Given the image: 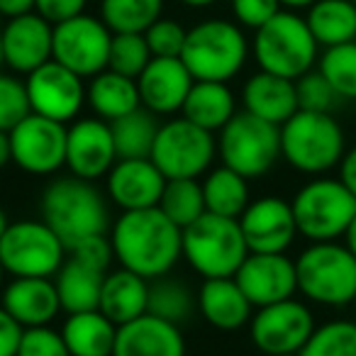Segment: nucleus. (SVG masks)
<instances>
[{"instance_id":"nucleus-5","label":"nucleus","mask_w":356,"mask_h":356,"mask_svg":"<svg viewBox=\"0 0 356 356\" xmlns=\"http://www.w3.org/2000/svg\"><path fill=\"white\" fill-rule=\"evenodd\" d=\"M317 40L312 37L305 17L296 10H281L276 17L254 32L252 54L259 69L283 79L298 81L312 71L317 61Z\"/></svg>"},{"instance_id":"nucleus-3","label":"nucleus","mask_w":356,"mask_h":356,"mask_svg":"<svg viewBox=\"0 0 356 356\" xmlns=\"http://www.w3.org/2000/svg\"><path fill=\"white\" fill-rule=\"evenodd\" d=\"M181 59L195 81L227 83L247 64L249 40L237 22L213 17L191 27Z\"/></svg>"},{"instance_id":"nucleus-34","label":"nucleus","mask_w":356,"mask_h":356,"mask_svg":"<svg viewBox=\"0 0 356 356\" xmlns=\"http://www.w3.org/2000/svg\"><path fill=\"white\" fill-rule=\"evenodd\" d=\"M195 310H198V296H193L181 278H171L166 273V276L154 278V283H149V315L161 317V320L181 327L193 317Z\"/></svg>"},{"instance_id":"nucleus-44","label":"nucleus","mask_w":356,"mask_h":356,"mask_svg":"<svg viewBox=\"0 0 356 356\" xmlns=\"http://www.w3.org/2000/svg\"><path fill=\"white\" fill-rule=\"evenodd\" d=\"M281 3L278 0H232V15L239 27L257 32L259 27L266 25L271 17L281 13Z\"/></svg>"},{"instance_id":"nucleus-41","label":"nucleus","mask_w":356,"mask_h":356,"mask_svg":"<svg viewBox=\"0 0 356 356\" xmlns=\"http://www.w3.org/2000/svg\"><path fill=\"white\" fill-rule=\"evenodd\" d=\"M296 93H298V108L312 110V113H332V108L339 100L337 90L320 74V69L302 74L296 81Z\"/></svg>"},{"instance_id":"nucleus-15","label":"nucleus","mask_w":356,"mask_h":356,"mask_svg":"<svg viewBox=\"0 0 356 356\" xmlns=\"http://www.w3.org/2000/svg\"><path fill=\"white\" fill-rule=\"evenodd\" d=\"M25 86L32 113L44 115L56 122H71L86 103L83 79L54 59L27 74Z\"/></svg>"},{"instance_id":"nucleus-22","label":"nucleus","mask_w":356,"mask_h":356,"mask_svg":"<svg viewBox=\"0 0 356 356\" xmlns=\"http://www.w3.org/2000/svg\"><path fill=\"white\" fill-rule=\"evenodd\" d=\"M113 356H186V339L178 325L147 312L118 327Z\"/></svg>"},{"instance_id":"nucleus-45","label":"nucleus","mask_w":356,"mask_h":356,"mask_svg":"<svg viewBox=\"0 0 356 356\" xmlns=\"http://www.w3.org/2000/svg\"><path fill=\"white\" fill-rule=\"evenodd\" d=\"M69 254L81 259V261L90 264V266L103 268V271H108L110 261H113V257H115L113 242H110L108 234H95V237L81 239L79 244H74V247L69 249Z\"/></svg>"},{"instance_id":"nucleus-7","label":"nucleus","mask_w":356,"mask_h":356,"mask_svg":"<svg viewBox=\"0 0 356 356\" xmlns=\"http://www.w3.org/2000/svg\"><path fill=\"white\" fill-rule=\"evenodd\" d=\"M184 257L203 278H234L249 257L239 220L205 213L184 227Z\"/></svg>"},{"instance_id":"nucleus-49","label":"nucleus","mask_w":356,"mask_h":356,"mask_svg":"<svg viewBox=\"0 0 356 356\" xmlns=\"http://www.w3.org/2000/svg\"><path fill=\"white\" fill-rule=\"evenodd\" d=\"M27 13H35V0H0V17L10 20Z\"/></svg>"},{"instance_id":"nucleus-30","label":"nucleus","mask_w":356,"mask_h":356,"mask_svg":"<svg viewBox=\"0 0 356 356\" xmlns=\"http://www.w3.org/2000/svg\"><path fill=\"white\" fill-rule=\"evenodd\" d=\"M71 356H113L118 325L108 320L100 310L74 312L61 327Z\"/></svg>"},{"instance_id":"nucleus-12","label":"nucleus","mask_w":356,"mask_h":356,"mask_svg":"<svg viewBox=\"0 0 356 356\" xmlns=\"http://www.w3.org/2000/svg\"><path fill=\"white\" fill-rule=\"evenodd\" d=\"M113 30L100 17L88 13L54 25V61L79 74L93 79L108 69Z\"/></svg>"},{"instance_id":"nucleus-51","label":"nucleus","mask_w":356,"mask_h":356,"mask_svg":"<svg viewBox=\"0 0 356 356\" xmlns=\"http://www.w3.org/2000/svg\"><path fill=\"white\" fill-rule=\"evenodd\" d=\"M344 247L356 257V215H354V220H351L349 227H346V232H344Z\"/></svg>"},{"instance_id":"nucleus-57","label":"nucleus","mask_w":356,"mask_h":356,"mask_svg":"<svg viewBox=\"0 0 356 356\" xmlns=\"http://www.w3.org/2000/svg\"><path fill=\"white\" fill-rule=\"evenodd\" d=\"M276 356H300V354H276Z\"/></svg>"},{"instance_id":"nucleus-39","label":"nucleus","mask_w":356,"mask_h":356,"mask_svg":"<svg viewBox=\"0 0 356 356\" xmlns=\"http://www.w3.org/2000/svg\"><path fill=\"white\" fill-rule=\"evenodd\" d=\"M152 59V49H149L142 32H115L113 35L108 69L129 76V79H137Z\"/></svg>"},{"instance_id":"nucleus-11","label":"nucleus","mask_w":356,"mask_h":356,"mask_svg":"<svg viewBox=\"0 0 356 356\" xmlns=\"http://www.w3.org/2000/svg\"><path fill=\"white\" fill-rule=\"evenodd\" d=\"M218 156V139L213 132L198 127L191 120L173 118L159 127L152 149V161L171 178H198Z\"/></svg>"},{"instance_id":"nucleus-10","label":"nucleus","mask_w":356,"mask_h":356,"mask_svg":"<svg viewBox=\"0 0 356 356\" xmlns=\"http://www.w3.org/2000/svg\"><path fill=\"white\" fill-rule=\"evenodd\" d=\"M66 244L42 220L10 222L0 237V261L15 278H51L66 261Z\"/></svg>"},{"instance_id":"nucleus-46","label":"nucleus","mask_w":356,"mask_h":356,"mask_svg":"<svg viewBox=\"0 0 356 356\" xmlns=\"http://www.w3.org/2000/svg\"><path fill=\"white\" fill-rule=\"evenodd\" d=\"M86 3L88 0H35V13H40L51 25H59L86 13Z\"/></svg>"},{"instance_id":"nucleus-25","label":"nucleus","mask_w":356,"mask_h":356,"mask_svg":"<svg viewBox=\"0 0 356 356\" xmlns=\"http://www.w3.org/2000/svg\"><path fill=\"white\" fill-rule=\"evenodd\" d=\"M254 305L234 278H205L198 291V312L208 325L222 332H234L249 325Z\"/></svg>"},{"instance_id":"nucleus-37","label":"nucleus","mask_w":356,"mask_h":356,"mask_svg":"<svg viewBox=\"0 0 356 356\" xmlns=\"http://www.w3.org/2000/svg\"><path fill=\"white\" fill-rule=\"evenodd\" d=\"M320 74L330 81L339 98L356 100V40L346 44L327 47L320 56Z\"/></svg>"},{"instance_id":"nucleus-38","label":"nucleus","mask_w":356,"mask_h":356,"mask_svg":"<svg viewBox=\"0 0 356 356\" xmlns=\"http://www.w3.org/2000/svg\"><path fill=\"white\" fill-rule=\"evenodd\" d=\"M300 356H356V322L332 320L315 327Z\"/></svg>"},{"instance_id":"nucleus-54","label":"nucleus","mask_w":356,"mask_h":356,"mask_svg":"<svg viewBox=\"0 0 356 356\" xmlns=\"http://www.w3.org/2000/svg\"><path fill=\"white\" fill-rule=\"evenodd\" d=\"M8 215H6V210L0 208V237H3V234H6V229H8Z\"/></svg>"},{"instance_id":"nucleus-13","label":"nucleus","mask_w":356,"mask_h":356,"mask_svg":"<svg viewBox=\"0 0 356 356\" xmlns=\"http://www.w3.org/2000/svg\"><path fill=\"white\" fill-rule=\"evenodd\" d=\"M315 327L310 307L296 298H288L273 305L257 307L249 320V334L264 356L300 354Z\"/></svg>"},{"instance_id":"nucleus-50","label":"nucleus","mask_w":356,"mask_h":356,"mask_svg":"<svg viewBox=\"0 0 356 356\" xmlns=\"http://www.w3.org/2000/svg\"><path fill=\"white\" fill-rule=\"evenodd\" d=\"M13 161V149H10V132L0 129V168H6Z\"/></svg>"},{"instance_id":"nucleus-42","label":"nucleus","mask_w":356,"mask_h":356,"mask_svg":"<svg viewBox=\"0 0 356 356\" xmlns=\"http://www.w3.org/2000/svg\"><path fill=\"white\" fill-rule=\"evenodd\" d=\"M186 30L181 22L171 20V17H159L147 32H144V40H147L152 56H181L186 44Z\"/></svg>"},{"instance_id":"nucleus-1","label":"nucleus","mask_w":356,"mask_h":356,"mask_svg":"<svg viewBox=\"0 0 356 356\" xmlns=\"http://www.w3.org/2000/svg\"><path fill=\"white\" fill-rule=\"evenodd\" d=\"M115 259L147 281L161 278L184 257V229L159 208L122 210L110 229Z\"/></svg>"},{"instance_id":"nucleus-27","label":"nucleus","mask_w":356,"mask_h":356,"mask_svg":"<svg viewBox=\"0 0 356 356\" xmlns=\"http://www.w3.org/2000/svg\"><path fill=\"white\" fill-rule=\"evenodd\" d=\"M105 273L108 271L90 266V264L81 261V259L69 254L66 261L61 264V268L56 271V281H54L56 293H59V300H61V310H66L69 315L86 312V310H98Z\"/></svg>"},{"instance_id":"nucleus-17","label":"nucleus","mask_w":356,"mask_h":356,"mask_svg":"<svg viewBox=\"0 0 356 356\" xmlns=\"http://www.w3.org/2000/svg\"><path fill=\"white\" fill-rule=\"evenodd\" d=\"M118 161V149L110 122L100 118H83L74 122L66 134V168L71 176L98 181L108 176Z\"/></svg>"},{"instance_id":"nucleus-56","label":"nucleus","mask_w":356,"mask_h":356,"mask_svg":"<svg viewBox=\"0 0 356 356\" xmlns=\"http://www.w3.org/2000/svg\"><path fill=\"white\" fill-rule=\"evenodd\" d=\"M6 266H3V261H0V288H3V281H6Z\"/></svg>"},{"instance_id":"nucleus-19","label":"nucleus","mask_w":356,"mask_h":356,"mask_svg":"<svg viewBox=\"0 0 356 356\" xmlns=\"http://www.w3.org/2000/svg\"><path fill=\"white\" fill-rule=\"evenodd\" d=\"M234 281L254 307L288 300L298 291L296 261L286 254H252L244 259Z\"/></svg>"},{"instance_id":"nucleus-18","label":"nucleus","mask_w":356,"mask_h":356,"mask_svg":"<svg viewBox=\"0 0 356 356\" xmlns=\"http://www.w3.org/2000/svg\"><path fill=\"white\" fill-rule=\"evenodd\" d=\"M54 59V25L40 15L27 13L3 22V64L13 74H32Z\"/></svg>"},{"instance_id":"nucleus-59","label":"nucleus","mask_w":356,"mask_h":356,"mask_svg":"<svg viewBox=\"0 0 356 356\" xmlns=\"http://www.w3.org/2000/svg\"><path fill=\"white\" fill-rule=\"evenodd\" d=\"M351 3H354V6H356V0H351Z\"/></svg>"},{"instance_id":"nucleus-28","label":"nucleus","mask_w":356,"mask_h":356,"mask_svg":"<svg viewBox=\"0 0 356 356\" xmlns=\"http://www.w3.org/2000/svg\"><path fill=\"white\" fill-rule=\"evenodd\" d=\"M181 115L208 132H220L237 115V98L232 88L220 81H195Z\"/></svg>"},{"instance_id":"nucleus-32","label":"nucleus","mask_w":356,"mask_h":356,"mask_svg":"<svg viewBox=\"0 0 356 356\" xmlns=\"http://www.w3.org/2000/svg\"><path fill=\"white\" fill-rule=\"evenodd\" d=\"M249 178L242 173L232 171L227 166L213 168L203 181V195H205V210L222 218H234L247 210L249 200Z\"/></svg>"},{"instance_id":"nucleus-23","label":"nucleus","mask_w":356,"mask_h":356,"mask_svg":"<svg viewBox=\"0 0 356 356\" xmlns=\"http://www.w3.org/2000/svg\"><path fill=\"white\" fill-rule=\"evenodd\" d=\"M8 315L22 327L49 325L61 310L56 283L51 278H15L3 291V302Z\"/></svg>"},{"instance_id":"nucleus-53","label":"nucleus","mask_w":356,"mask_h":356,"mask_svg":"<svg viewBox=\"0 0 356 356\" xmlns=\"http://www.w3.org/2000/svg\"><path fill=\"white\" fill-rule=\"evenodd\" d=\"M178 3H184V6H188V8H198V10H203V8L215 6V3H220V0H178Z\"/></svg>"},{"instance_id":"nucleus-16","label":"nucleus","mask_w":356,"mask_h":356,"mask_svg":"<svg viewBox=\"0 0 356 356\" xmlns=\"http://www.w3.org/2000/svg\"><path fill=\"white\" fill-rule=\"evenodd\" d=\"M239 227L252 254H286L298 237L293 205L278 195L249 203L239 215Z\"/></svg>"},{"instance_id":"nucleus-14","label":"nucleus","mask_w":356,"mask_h":356,"mask_svg":"<svg viewBox=\"0 0 356 356\" xmlns=\"http://www.w3.org/2000/svg\"><path fill=\"white\" fill-rule=\"evenodd\" d=\"M66 134L64 122L30 113L10 129L13 161L32 176H51L66 166Z\"/></svg>"},{"instance_id":"nucleus-40","label":"nucleus","mask_w":356,"mask_h":356,"mask_svg":"<svg viewBox=\"0 0 356 356\" xmlns=\"http://www.w3.org/2000/svg\"><path fill=\"white\" fill-rule=\"evenodd\" d=\"M30 113H32V105H30L25 81L0 71V129L10 132Z\"/></svg>"},{"instance_id":"nucleus-2","label":"nucleus","mask_w":356,"mask_h":356,"mask_svg":"<svg viewBox=\"0 0 356 356\" xmlns=\"http://www.w3.org/2000/svg\"><path fill=\"white\" fill-rule=\"evenodd\" d=\"M42 220L59 234L66 249H71L81 239L108 232V200L93 181L66 176L49 184L42 193Z\"/></svg>"},{"instance_id":"nucleus-35","label":"nucleus","mask_w":356,"mask_h":356,"mask_svg":"<svg viewBox=\"0 0 356 356\" xmlns=\"http://www.w3.org/2000/svg\"><path fill=\"white\" fill-rule=\"evenodd\" d=\"M156 208L181 229L188 227L208 213L205 210L203 184H198V178H171L163 186L161 200H159Z\"/></svg>"},{"instance_id":"nucleus-48","label":"nucleus","mask_w":356,"mask_h":356,"mask_svg":"<svg viewBox=\"0 0 356 356\" xmlns=\"http://www.w3.org/2000/svg\"><path fill=\"white\" fill-rule=\"evenodd\" d=\"M339 181L356 195V147H351L349 152L344 154L339 163Z\"/></svg>"},{"instance_id":"nucleus-55","label":"nucleus","mask_w":356,"mask_h":356,"mask_svg":"<svg viewBox=\"0 0 356 356\" xmlns=\"http://www.w3.org/2000/svg\"><path fill=\"white\" fill-rule=\"evenodd\" d=\"M0 66H6L3 64V17H0Z\"/></svg>"},{"instance_id":"nucleus-52","label":"nucleus","mask_w":356,"mask_h":356,"mask_svg":"<svg viewBox=\"0 0 356 356\" xmlns=\"http://www.w3.org/2000/svg\"><path fill=\"white\" fill-rule=\"evenodd\" d=\"M278 3H281L283 10H307L317 0H278Z\"/></svg>"},{"instance_id":"nucleus-4","label":"nucleus","mask_w":356,"mask_h":356,"mask_svg":"<svg viewBox=\"0 0 356 356\" xmlns=\"http://www.w3.org/2000/svg\"><path fill=\"white\" fill-rule=\"evenodd\" d=\"M346 154L344 132L332 113L298 110L281 124V156L296 171L322 176L339 166Z\"/></svg>"},{"instance_id":"nucleus-43","label":"nucleus","mask_w":356,"mask_h":356,"mask_svg":"<svg viewBox=\"0 0 356 356\" xmlns=\"http://www.w3.org/2000/svg\"><path fill=\"white\" fill-rule=\"evenodd\" d=\"M17 356H71L61 332L51 330L49 325L27 327L22 332Z\"/></svg>"},{"instance_id":"nucleus-36","label":"nucleus","mask_w":356,"mask_h":356,"mask_svg":"<svg viewBox=\"0 0 356 356\" xmlns=\"http://www.w3.org/2000/svg\"><path fill=\"white\" fill-rule=\"evenodd\" d=\"M163 0H100V20L115 32H147L161 17Z\"/></svg>"},{"instance_id":"nucleus-26","label":"nucleus","mask_w":356,"mask_h":356,"mask_svg":"<svg viewBox=\"0 0 356 356\" xmlns=\"http://www.w3.org/2000/svg\"><path fill=\"white\" fill-rule=\"evenodd\" d=\"M149 305V281L129 268L120 266L118 271H108L100 291L98 310L113 325L122 327L137 317L147 315Z\"/></svg>"},{"instance_id":"nucleus-8","label":"nucleus","mask_w":356,"mask_h":356,"mask_svg":"<svg viewBox=\"0 0 356 356\" xmlns=\"http://www.w3.org/2000/svg\"><path fill=\"white\" fill-rule=\"evenodd\" d=\"M218 156L244 178L266 176L281 159V127L242 110L220 129Z\"/></svg>"},{"instance_id":"nucleus-20","label":"nucleus","mask_w":356,"mask_h":356,"mask_svg":"<svg viewBox=\"0 0 356 356\" xmlns=\"http://www.w3.org/2000/svg\"><path fill=\"white\" fill-rule=\"evenodd\" d=\"M195 79L181 56H154L147 69L137 76L142 108L154 115L181 113Z\"/></svg>"},{"instance_id":"nucleus-21","label":"nucleus","mask_w":356,"mask_h":356,"mask_svg":"<svg viewBox=\"0 0 356 356\" xmlns=\"http://www.w3.org/2000/svg\"><path fill=\"white\" fill-rule=\"evenodd\" d=\"M166 181L152 159H118L108 173V195L120 210L156 208Z\"/></svg>"},{"instance_id":"nucleus-31","label":"nucleus","mask_w":356,"mask_h":356,"mask_svg":"<svg viewBox=\"0 0 356 356\" xmlns=\"http://www.w3.org/2000/svg\"><path fill=\"white\" fill-rule=\"evenodd\" d=\"M305 22L325 49L356 40V6L351 0H317L307 8Z\"/></svg>"},{"instance_id":"nucleus-33","label":"nucleus","mask_w":356,"mask_h":356,"mask_svg":"<svg viewBox=\"0 0 356 356\" xmlns=\"http://www.w3.org/2000/svg\"><path fill=\"white\" fill-rule=\"evenodd\" d=\"M110 127H113L118 159H152L154 142L161 127L152 110L137 108L124 118L110 122Z\"/></svg>"},{"instance_id":"nucleus-47","label":"nucleus","mask_w":356,"mask_h":356,"mask_svg":"<svg viewBox=\"0 0 356 356\" xmlns=\"http://www.w3.org/2000/svg\"><path fill=\"white\" fill-rule=\"evenodd\" d=\"M22 332H25V327L17 320H13L6 307L0 305V356H17Z\"/></svg>"},{"instance_id":"nucleus-29","label":"nucleus","mask_w":356,"mask_h":356,"mask_svg":"<svg viewBox=\"0 0 356 356\" xmlns=\"http://www.w3.org/2000/svg\"><path fill=\"white\" fill-rule=\"evenodd\" d=\"M86 100L93 108L95 118L105 120V122H115L132 110L142 108L137 79H129L113 69L100 71L98 76L90 79L88 88H86Z\"/></svg>"},{"instance_id":"nucleus-9","label":"nucleus","mask_w":356,"mask_h":356,"mask_svg":"<svg viewBox=\"0 0 356 356\" xmlns=\"http://www.w3.org/2000/svg\"><path fill=\"white\" fill-rule=\"evenodd\" d=\"M298 234L310 242H337L356 215V195L339 178H315L291 200Z\"/></svg>"},{"instance_id":"nucleus-6","label":"nucleus","mask_w":356,"mask_h":356,"mask_svg":"<svg viewBox=\"0 0 356 356\" xmlns=\"http://www.w3.org/2000/svg\"><path fill=\"white\" fill-rule=\"evenodd\" d=\"M298 291L325 307L351 305L356 298V257L337 242H312L296 259Z\"/></svg>"},{"instance_id":"nucleus-58","label":"nucleus","mask_w":356,"mask_h":356,"mask_svg":"<svg viewBox=\"0 0 356 356\" xmlns=\"http://www.w3.org/2000/svg\"><path fill=\"white\" fill-rule=\"evenodd\" d=\"M351 305H354V307H356V298H354V302H351Z\"/></svg>"},{"instance_id":"nucleus-24","label":"nucleus","mask_w":356,"mask_h":356,"mask_svg":"<svg viewBox=\"0 0 356 356\" xmlns=\"http://www.w3.org/2000/svg\"><path fill=\"white\" fill-rule=\"evenodd\" d=\"M242 105L247 113L281 127L300 110L298 108L296 81L259 69V74H254L244 83Z\"/></svg>"}]
</instances>
